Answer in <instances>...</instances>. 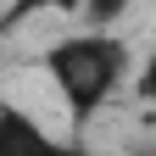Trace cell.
I'll return each mask as SVG.
<instances>
[{
  "mask_svg": "<svg viewBox=\"0 0 156 156\" xmlns=\"http://www.w3.org/2000/svg\"><path fill=\"white\" fill-rule=\"evenodd\" d=\"M128 6H134V0H78V11H84L89 23H101V28H106V23H117Z\"/></svg>",
  "mask_w": 156,
  "mask_h": 156,
  "instance_id": "obj_3",
  "label": "cell"
},
{
  "mask_svg": "<svg viewBox=\"0 0 156 156\" xmlns=\"http://www.w3.org/2000/svg\"><path fill=\"white\" fill-rule=\"evenodd\" d=\"M39 62H45L50 89L62 95V106L73 112V123H89V117L117 95V84L134 73V50H128L123 34H112V28L95 23V28L62 34Z\"/></svg>",
  "mask_w": 156,
  "mask_h": 156,
  "instance_id": "obj_1",
  "label": "cell"
},
{
  "mask_svg": "<svg viewBox=\"0 0 156 156\" xmlns=\"http://www.w3.org/2000/svg\"><path fill=\"white\" fill-rule=\"evenodd\" d=\"M134 89H140V101H151V106H156V50L145 56L140 67H134Z\"/></svg>",
  "mask_w": 156,
  "mask_h": 156,
  "instance_id": "obj_4",
  "label": "cell"
},
{
  "mask_svg": "<svg viewBox=\"0 0 156 156\" xmlns=\"http://www.w3.org/2000/svg\"><path fill=\"white\" fill-rule=\"evenodd\" d=\"M50 128L39 123L34 112L23 106H11V101H0V156H17V151H50Z\"/></svg>",
  "mask_w": 156,
  "mask_h": 156,
  "instance_id": "obj_2",
  "label": "cell"
}]
</instances>
